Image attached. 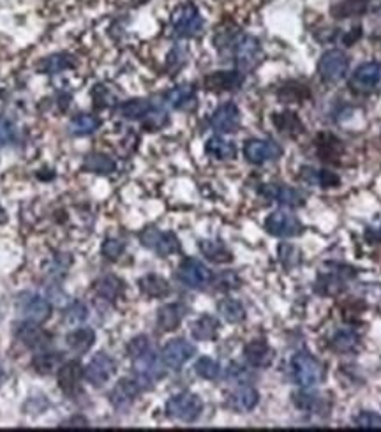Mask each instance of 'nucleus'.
Segmentation results:
<instances>
[{"label":"nucleus","instance_id":"1","mask_svg":"<svg viewBox=\"0 0 381 432\" xmlns=\"http://www.w3.org/2000/svg\"><path fill=\"white\" fill-rule=\"evenodd\" d=\"M291 373L302 389L318 386L320 383H323L326 376L325 365L306 351H300L291 358Z\"/></svg>","mask_w":381,"mask_h":432},{"label":"nucleus","instance_id":"36","mask_svg":"<svg viewBox=\"0 0 381 432\" xmlns=\"http://www.w3.org/2000/svg\"><path fill=\"white\" fill-rule=\"evenodd\" d=\"M139 290L143 295H147L150 298H164L166 295H170L171 288L166 279L161 277V275L150 274L139 279Z\"/></svg>","mask_w":381,"mask_h":432},{"label":"nucleus","instance_id":"9","mask_svg":"<svg viewBox=\"0 0 381 432\" xmlns=\"http://www.w3.org/2000/svg\"><path fill=\"white\" fill-rule=\"evenodd\" d=\"M233 55L238 71H251L262 60V46L253 36H240L233 41Z\"/></svg>","mask_w":381,"mask_h":432},{"label":"nucleus","instance_id":"50","mask_svg":"<svg viewBox=\"0 0 381 432\" xmlns=\"http://www.w3.org/2000/svg\"><path fill=\"white\" fill-rule=\"evenodd\" d=\"M279 256H281L282 265L288 266V268H291V266H295L298 262H300V253H298L293 246L279 247Z\"/></svg>","mask_w":381,"mask_h":432},{"label":"nucleus","instance_id":"13","mask_svg":"<svg viewBox=\"0 0 381 432\" xmlns=\"http://www.w3.org/2000/svg\"><path fill=\"white\" fill-rule=\"evenodd\" d=\"M195 355H196L195 344H190L186 339H173V341H170L163 348L161 360H163L164 367H170V369L177 371L180 369L182 365H186Z\"/></svg>","mask_w":381,"mask_h":432},{"label":"nucleus","instance_id":"49","mask_svg":"<svg viewBox=\"0 0 381 432\" xmlns=\"http://www.w3.org/2000/svg\"><path fill=\"white\" fill-rule=\"evenodd\" d=\"M16 138V126L11 119L0 115V145H8L14 141Z\"/></svg>","mask_w":381,"mask_h":432},{"label":"nucleus","instance_id":"55","mask_svg":"<svg viewBox=\"0 0 381 432\" xmlns=\"http://www.w3.org/2000/svg\"><path fill=\"white\" fill-rule=\"evenodd\" d=\"M4 377H6V373H4V369H2V365H0V385L4 383Z\"/></svg>","mask_w":381,"mask_h":432},{"label":"nucleus","instance_id":"22","mask_svg":"<svg viewBox=\"0 0 381 432\" xmlns=\"http://www.w3.org/2000/svg\"><path fill=\"white\" fill-rule=\"evenodd\" d=\"M298 180L307 186L322 187V189H330V187H338L341 184L339 175L329 170H316L313 166H304L298 173Z\"/></svg>","mask_w":381,"mask_h":432},{"label":"nucleus","instance_id":"4","mask_svg":"<svg viewBox=\"0 0 381 432\" xmlns=\"http://www.w3.org/2000/svg\"><path fill=\"white\" fill-rule=\"evenodd\" d=\"M171 28H173L175 36L182 37V39L199 36L203 30V18L198 8L195 4L180 6L171 16Z\"/></svg>","mask_w":381,"mask_h":432},{"label":"nucleus","instance_id":"40","mask_svg":"<svg viewBox=\"0 0 381 432\" xmlns=\"http://www.w3.org/2000/svg\"><path fill=\"white\" fill-rule=\"evenodd\" d=\"M217 311L228 323H240L246 320V309L240 302L233 298H224L219 302Z\"/></svg>","mask_w":381,"mask_h":432},{"label":"nucleus","instance_id":"46","mask_svg":"<svg viewBox=\"0 0 381 432\" xmlns=\"http://www.w3.org/2000/svg\"><path fill=\"white\" fill-rule=\"evenodd\" d=\"M293 87L295 88L286 85V87H282L279 90V97L282 99V103H300L302 99H306L307 95H309V92H307V88L304 85L295 84Z\"/></svg>","mask_w":381,"mask_h":432},{"label":"nucleus","instance_id":"35","mask_svg":"<svg viewBox=\"0 0 381 432\" xmlns=\"http://www.w3.org/2000/svg\"><path fill=\"white\" fill-rule=\"evenodd\" d=\"M81 168H84L85 171H88V173L110 175L117 170V163L115 159H111L110 155L95 152V154H88L87 157H85Z\"/></svg>","mask_w":381,"mask_h":432},{"label":"nucleus","instance_id":"14","mask_svg":"<svg viewBox=\"0 0 381 432\" xmlns=\"http://www.w3.org/2000/svg\"><path fill=\"white\" fill-rule=\"evenodd\" d=\"M115 373H117L115 360L106 353H97L92 358L90 364L87 365L85 377H87V381L92 386L99 389V386L106 385Z\"/></svg>","mask_w":381,"mask_h":432},{"label":"nucleus","instance_id":"31","mask_svg":"<svg viewBox=\"0 0 381 432\" xmlns=\"http://www.w3.org/2000/svg\"><path fill=\"white\" fill-rule=\"evenodd\" d=\"M360 344V337L358 333L351 328H342L339 332L333 333V337L330 339V348L335 353H353L355 349Z\"/></svg>","mask_w":381,"mask_h":432},{"label":"nucleus","instance_id":"44","mask_svg":"<svg viewBox=\"0 0 381 432\" xmlns=\"http://www.w3.org/2000/svg\"><path fill=\"white\" fill-rule=\"evenodd\" d=\"M212 282H214L219 291H231L237 290L238 286H240V277L231 270H226V272H221L219 275L212 277Z\"/></svg>","mask_w":381,"mask_h":432},{"label":"nucleus","instance_id":"33","mask_svg":"<svg viewBox=\"0 0 381 432\" xmlns=\"http://www.w3.org/2000/svg\"><path fill=\"white\" fill-rule=\"evenodd\" d=\"M371 0H342L332 6L330 12L333 18L338 20H344V18H351V16H360L364 12L369 11Z\"/></svg>","mask_w":381,"mask_h":432},{"label":"nucleus","instance_id":"24","mask_svg":"<svg viewBox=\"0 0 381 432\" xmlns=\"http://www.w3.org/2000/svg\"><path fill=\"white\" fill-rule=\"evenodd\" d=\"M184 316H186V307L182 304H168L157 311V326L161 332H173L180 326Z\"/></svg>","mask_w":381,"mask_h":432},{"label":"nucleus","instance_id":"37","mask_svg":"<svg viewBox=\"0 0 381 432\" xmlns=\"http://www.w3.org/2000/svg\"><path fill=\"white\" fill-rule=\"evenodd\" d=\"M101 119L90 113H81V115H76L75 119L69 122V132L72 136H88L94 135L97 129L101 127Z\"/></svg>","mask_w":381,"mask_h":432},{"label":"nucleus","instance_id":"32","mask_svg":"<svg viewBox=\"0 0 381 432\" xmlns=\"http://www.w3.org/2000/svg\"><path fill=\"white\" fill-rule=\"evenodd\" d=\"M94 291L108 302H115L124 293V282L115 275H104L94 282Z\"/></svg>","mask_w":381,"mask_h":432},{"label":"nucleus","instance_id":"51","mask_svg":"<svg viewBox=\"0 0 381 432\" xmlns=\"http://www.w3.org/2000/svg\"><path fill=\"white\" fill-rule=\"evenodd\" d=\"M228 377H231V380H237V381H240L242 380L244 376H246L247 374V371L244 369L242 365H238V364H230V367H228Z\"/></svg>","mask_w":381,"mask_h":432},{"label":"nucleus","instance_id":"7","mask_svg":"<svg viewBox=\"0 0 381 432\" xmlns=\"http://www.w3.org/2000/svg\"><path fill=\"white\" fill-rule=\"evenodd\" d=\"M139 240L147 249L154 251L161 258H166L175 253H180V242L177 235L171 231H161L154 226H148L139 233Z\"/></svg>","mask_w":381,"mask_h":432},{"label":"nucleus","instance_id":"54","mask_svg":"<svg viewBox=\"0 0 381 432\" xmlns=\"http://www.w3.org/2000/svg\"><path fill=\"white\" fill-rule=\"evenodd\" d=\"M6 219H8V215H6V212H4V208H2V205H0V224H2V222H6Z\"/></svg>","mask_w":381,"mask_h":432},{"label":"nucleus","instance_id":"17","mask_svg":"<svg viewBox=\"0 0 381 432\" xmlns=\"http://www.w3.org/2000/svg\"><path fill=\"white\" fill-rule=\"evenodd\" d=\"M141 389L143 385L138 380H120L110 392V402L117 409H127L138 399Z\"/></svg>","mask_w":381,"mask_h":432},{"label":"nucleus","instance_id":"30","mask_svg":"<svg viewBox=\"0 0 381 432\" xmlns=\"http://www.w3.org/2000/svg\"><path fill=\"white\" fill-rule=\"evenodd\" d=\"M205 152L217 161H230L237 157V147L233 141H228L222 136H212L205 145Z\"/></svg>","mask_w":381,"mask_h":432},{"label":"nucleus","instance_id":"41","mask_svg":"<svg viewBox=\"0 0 381 432\" xmlns=\"http://www.w3.org/2000/svg\"><path fill=\"white\" fill-rule=\"evenodd\" d=\"M62 365V355L60 353H50V351H44V353H37L32 360V367L36 369V373L39 374H50L53 369Z\"/></svg>","mask_w":381,"mask_h":432},{"label":"nucleus","instance_id":"47","mask_svg":"<svg viewBox=\"0 0 381 432\" xmlns=\"http://www.w3.org/2000/svg\"><path fill=\"white\" fill-rule=\"evenodd\" d=\"M148 349H152V346L147 335H138V337H135L127 344V357L131 358V360H136V358L147 353Z\"/></svg>","mask_w":381,"mask_h":432},{"label":"nucleus","instance_id":"10","mask_svg":"<svg viewBox=\"0 0 381 432\" xmlns=\"http://www.w3.org/2000/svg\"><path fill=\"white\" fill-rule=\"evenodd\" d=\"M177 277L184 286L190 290H205L206 286L212 282V272L203 265L202 262L195 258H186L179 266Z\"/></svg>","mask_w":381,"mask_h":432},{"label":"nucleus","instance_id":"53","mask_svg":"<svg viewBox=\"0 0 381 432\" xmlns=\"http://www.w3.org/2000/svg\"><path fill=\"white\" fill-rule=\"evenodd\" d=\"M63 427H87V420L81 417H76L63 424Z\"/></svg>","mask_w":381,"mask_h":432},{"label":"nucleus","instance_id":"19","mask_svg":"<svg viewBox=\"0 0 381 432\" xmlns=\"http://www.w3.org/2000/svg\"><path fill=\"white\" fill-rule=\"evenodd\" d=\"M84 374H85L84 367H81V364L76 360H71L68 362V364L60 365L57 380H59V386L62 389V392L69 393V395H75L79 390V383H81Z\"/></svg>","mask_w":381,"mask_h":432},{"label":"nucleus","instance_id":"16","mask_svg":"<svg viewBox=\"0 0 381 432\" xmlns=\"http://www.w3.org/2000/svg\"><path fill=\"white\" fill-rule=\"evenodd\" d=\"M211 126L217 132H235L240 127V110L235 103H224L212 113Z\"/></svg>","mask_w":381,"mask_h":432},{"label":"nucleus","instance_id":"20","mask_svg":"<svg viewBox=\"0 0 381 432\" xmlns=\"http://www.w3.org/2000/svg\"><path fill=\"white\" fill-rule=\"evenodd\" d=\"M244 357H246L247 364L256 369H265L274 362V349L270 348L265 341L258 339V341H251L244 348Z\"/></svg>","mask_w":381,"mask_h":432},{"label":"nucleus","instance_id":"28","mask_svg":"<svg viewBox=\"0 0 381 432\" xmlns=\"http://www.w3.org/2000/svg\"><path fill=\"white\" fill-rule=\"evenodd\" d=\"M94 341H95V332L92 328H87V326H81V328L72 330L71 333L66 335V344H68V348L79 355L87 353L88 349L94 346Z\"/></svg>","mask_w":381,"mask_h":432},{"label":"nucleus","instance_id":"34","mask_svg":"<svg viewBox=\"0 0 381 432\" xmlns=\"http://www.w3.org/2000/svg\"><path fill=\"white\" fill-rule=\"evenodd\" d=\"M272 122L277 127V131L286 136H298L304 132V124L298 119L297 113L293 111H284V113H275L272 117Z\"/></svg>","mask_w":381,"mask_h":432},{"label":"nucleus","instance_id":"26","mask_svg":"<svg viewBox=\"0 0 381 432\" xmlns=\"http://www.w3.org/2000/svg\"><path fill=\"white\" fill-rule=\"evenodd\" d=\"M316 152L325 163H338V157H341L344 148H342L341 139L335 136L320 135L316 139Z\"/></svg>","mask_w":381,"mask_h":432},{"label":"nucleus","instance_id":"27","mask_svg":"<svg viewBox=\"0 0 381 432\" xmlns=\"http://www.w3.org/2000/svg\"><path fill=\"white\" fill-rule=\"evenodd\" d=\"M219 328H221V325H219L217 317L211 316V314H203L202 317H198V320L193 323L190 333H193V337H195L196 341L206 342L214 341V339L217 337Z\"/></svg>","mask_w":381,"mask_h":432},{"label":"nucleus","instance_id":"3","mask_svg":"<svg viewBox=\"0 0 381 432\" xmlns=\"http://www.w3.org/2000/svg\"><path fill=\"white\" fill-rule=\"evenodd\" d=\"M16 313L23 322L39 323L41 325L52 316V306L41 295L34 293V291H25L16 298Z\"/></svg>","mask_w":381,"mask_h":432},{"label":"nucleus","instance_id":"21","mask_svg":"<svg viewBox=\"0 0 381 432\" xmlns=\"http://www.w3.org/2000/svg\"><path fill=\"white\" fill-rule=\"evenodd\" d=\"M242 84V71H215L205 78V87L214 92L237 90Z\"/></svg>","mask_w":381,"mask_h":432},{"label":"nucleus","instance_id":"48","mask_svg":"<svg viewBox=\"0 0 381 432\" xmlns=\"http://www.w3.org/2000/svg\"><path fill=\"white\" fill-rule=\"evenodd\" d=\"M355 425L360 429H381V415L374 411H362L355 417Z\"/></svg>","mask_w":381,"mask_h":432},{"label":"nucleus","instance_id":"2","mask_svg":"<svg viewBox=\"0 0 381 432\" xmlns=\"http://www.w3.org/2000/svg\"><path fill=\"white\" fill-rule=\"evenodd\" d=\"M203 411V401L196 393L182 392L177 393L166 402V415L173 420L193 424L199 418Z\"/></svg>","mask_w":381,"mask_h":432},{"label":"nucleus","instance_id":"25","mask_svg":"<svg viewBox=\"0 0 381 432\" xmlns=\"http://www.w3.org/2000/svg\"><path fill=\"white\" fill-rule=\"evenodd\" d=\"M168 106L175 110H189L196 104V88L193 85H179L164 95Z\"/></svg>","mask_w":381,"mask_h":432},{"label":"nucleus","instance_id":"45","mask_svg":"<svg viewBox=\"0 0 381 432\" xmlns=\"http://www.w3.org/2000/svg\"><path fill=\"white\" fill-rule=\"evenodd\" d=\"M124 251H126V242H122L120 238H106L103 247H101L103 256L110 262H117L124 254Z\"/></svg>","mask_w":381,"mask_h":432},{"label":"nucleus","instance_id":"52","mask_svg":"<svg viewBox=\"0 0 381 432\" xmlns=\"http://www.w3.org/2000/svg\"><path fill=\"white\" fill-rule=\"evenodd\" d=\"M362 36V28L357 27V28H351V32H348L344 37H342V41H344L346 46H351V44H355V41H358V37Z\"/></svg>","mask_w":381,"mask_h":432},{"label":"nucleus","instance_id":"23","mask_svg":"<svg viewBox=\"0 0 381 432\" xmlns=\"http://www.w3.org/2000/svg\"><path fill=\"white\" fill-rule=\"evenodd\" d=\"M258 402H260L258 390L253 389V386L249 385L238 386L237 390H233V392L228 395V406L237 413L251 411V409H254L258 406Z\"/></svg>","mask_w":381,"mask_h":432},{"label":"nucleus","instance_id":"6","mask_svg":"<svg viewBox=\"0 0 381 432\" xmlns=\"http://www.w3.org/2000/svg\"><path fill=\"white\" fill-rule=\"evenodd\" d=\"M349 69V59L342 50H329L318 62V72L323 84H339Z\"/></svg>","mask_w":381,"mask_h":432},{"label":"nucleus","instance_id":"8","mask_svg":"<svg viewBox=\"0 0 381 432\" xmlns=\"http://www.w3.org/2000/svg\"><path fill=\"white\" fill-rule=\"evenodd\" d=\"M349 87L357 94H373L381 88V63H360L349 78Z\"/></svg>","mask_w":381,"mask_h":432},{"label":"nucleus","instance_id":"29","mask_svg":"<svg viewBox=\"0 0 381 432\" xmlns=\"http://www.w3.org/2000/svg\"><path fill=\"white\" fill-rule=\"evenodd\" d=\"M198 247L208 262L219 263V265L221 263L233 262V254H231V251L221 240H202L198 244Z\"/></svg>","mask_w":381,"mask_h":432},{"label":"nucleus","instance_id":"39","mask_svg":"<svg viewBox=\"0 0 381 432\" xmlns=\"http://www.w3.org/2000/svg\"><path fill=\"white\" fill-rule=\"evenodd\" d=\"M75 68V59L68 53H57V55H50L39 63V71L44 75H57V72L63 71V69Z\"/></svg>","mask_w":381,"mask_h":432},{"label":"nucleus","instance_id":"18","mask_svg":"<svg viewBox=\"0 0 381 432\" xmlns=\"http://www.w3.org/2000/svg\"><path fill=\"white\" fill-rule=\"evenodd\" d=\"M16 337L30 349H44L50 344V333L39 326V323L23 322L16 328Z\"/></svg>","mask_w":381,"mask_h":432},{"label":"nucleus","instance_id":"15","mask_svg":"<svg viewBox=\"0 0 381 432\" xmlns=\"http://www.w3.org/2000/svg\"><path fill=\"white\" fill-rule=\"evenodd\" d=\"M260 195L266 199L279 203L282 206H302L306 203V195L302 190L290 186H281V184H265L260 189Z\"/></svg>","mask_w":381,"mask_h":432},{"label":"nucleus","instance_id":"43","mask_svg":"<svg viewBox=\"0 0 381 432\" xmlns=\"http://www.w3.org/2000/svg\"><path fill=\"white\" fill-rule=\"evenodd\" d=\"M88 317V309L81 302H75L63 313V322L69 326H79Z\"/></svg>","mask_w":381,"mask_h":432},{"label":"nucleus","instance_id":"12","mask_svg":"<svg viewBox=\"0 0 381 432\" xmlns=\"http://www.w3.org/2000/svg\"><path fill=\"white\" fill-rule=\"evenodd\" d=\"M265 230L274 237L290 238L300 235L304 231V226L298 221V217H295L290 212L275 210L265 219Z\"/></svg>","mask_w":381,"mask_h":432},{"label":"nucleus","instance_id":"42","mask_svg":"<svg viewBox=\"0 0 381 432\" xmlns=\"http://www.w3.org/2000/svg\"><path fill=\"white\" fill-rule=\"evenodd\" d=\"M195 371L199 377L203 380H217L221 376V365L214 360V358L202 357L195 364Z\"/></svg>","mask_w":381,"mask_h":432},{"label":"nucleus","instance_id":"38","mask_svg":"<svg viewBox=\"0 0 381 432\" xmlns=\"http://www.w3.org/2000/svg\"><path fill=\"white\" fill-rule=\"evenodd\" d=\"M154 104L147 99H131L120 106V115L127 120H141L150 113Z\"/></svg>","mask_w":381,"mask_h":432},{"label":"nucleus","instance_id":"11","mask_svg":"<svg viewBox=\"0 0 381 432\" xmlns=\"http://www.w3.org/2000/svg\"><path fill=\"white\" fill-rule=\"evenodd\" d=\"M244 155L253 164L272 163L282 155V147L272 139H247L244 145Z\"/></svg>","mask_w":381,"mask_h":432},{"label":"nucleus","instance_id":"5","mask_svg":"<svg viewBox=\"0 0 381 432\" xmlns=\"http://www.w3.org/2000/svg\"><path fill=\"white\" fill-rule=\"evenodd\" d=\"M357 275L351 266L339 265V263H329L325 266V270L320 272V277H318L316 288L320 293L325 295H335L339 291H342L346 288V282L349 279H353Z\"/></svg>","mask_w":381,"mask_h":432}]
</instances>
